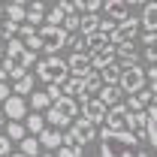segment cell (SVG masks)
Wrapping results in <instances>:
<instances>
[{
    "mask_svg": "<svg viewBox=\"0 0 157 157\" xmlns=\"http://www.w3.org/2000/svg\"><path fill=\"white\" fill-rule=\"evenodd\" d=\"M100 157H148L142 151V139L127 133H100Z\"/></svg>",
    "mask_w": 157,
    "mask_h": 157,
    "instance_id": "1",
    "label": "cell"
},
{
    "mask_svg": "<svg viewBox=\"0 0 157 157\" xmlns=\"http://www.w3.org/2000/svg\"><path fill=\"white\" fill-rule=\"evenodd\" d=\"M36 55L24 45V39H9L6 42V58H3V70L9 73L12 82H21L24 76H30V67H36Z\"/></svg>",
    "mask_w": 157,
    "mask_h": 157,
    "instance_id": "2",
    "label": "cell"
},
{
    "mask_svg": "<svg viewBox=\"0 0 157 157\" xmlns=\"http://www.w3.org/2000/svg\"><path fill=\"white\" fill-rule=\"evenodd\" d=\"M36 78L48 88V85H63L70 82V63L60 58V55H45V58L36 63Z\"/></svg>",
    "mask_w": 157,
    "mask_h": 157,
    "instance_id": "3",
    "label": "cell"
},
{
    "mask_svg": "<svg viewBox=\"0 0 157 157\" xmlns=\"http://www.w3.org/2000/svg\"><path fill=\"white\" fill-rule=\"evenodd\" d=\"M76 121H78V100H73V97L58 100L45 112V124L48 127H73Z\"/></svg>",
    "mask_w": 157,
    "mask_h": 157,
    "instance_id": "4",
    "label": "cell"
},
{
    "mask_svg": "<svg viewBox=\"0 0 157 157\" xmlns=\"http://www.w3.org/2000/svg\"><path fill=\"white\" fill-rule=\"evenodd\" d=\"M39 39H42V52H45L48 58L70 45V33H67L63 27H39Z\"/></svg>",
    "mask_w": 157,
    "mask_h": 157,
    "instance_id": "5",
    "label": "cell"
},
{
    "mask_svg": "<svg viewBox=\"0 0 157 157\" xmlns=\"http://www.w3.org/2000/svg\"><path fill=\"white\" fill-rule=\"evenodd\" d=\"M124 67V63H121ZM145 78H148V73H145V67L142 63H136V67H124V73H121V82H118V88L124 91V94H139V91H145L142 85H145Z\"/></svg>",
    "mask_w": 157,
    "mask_h": 157,
    "instance_id": "6",
    "label": "cell"
},
{
    "mask_svg": "<svg viewBox=\"0 0 157 157\" xmlns=\"http://www.w3.org/2000/svg\"><path fill=\"white\" fill-rule=\"evenodd\" d=\"M127 118H130L127 103H118V106H112V109H109L103 130H109V133H127Z\"/></svg>",
    "mask_w": 157,
    "mask_h": 157,
    "instance_id": "7",
    "label": "cell"
},
{
    "mask_svg": "<svg viewBox=\"0 0 157 157\" xmlns=\"http://www.w3.org/2000/svg\"><path fill=\"white\" fill-rule=\"evenodd\" d=\"M139 30H142V18H133V15H130L127 21H121V24H118L112 42H115V45H127V42H133V39L139 36Z\"/></svg>",
    "mask_w": 157,
    "mask_h": 157,
    "instance_id": "8",
    "label": "cell"
},
{
    "mask_svg": "<svg viewBox=\"0 0 157 157\" xmlns=\"http://www.w3.org/2000/svg\"><path fill=\"white\" fill-rule=\"evenodd\" d=\"M67 63H70V76H73V78H82V82H85L88 76L97 73L94 63H91V55H73Z\"/></svg>",
    "mask_w": 157,
    "mask_h": 157,
    "instance_id": "9",
    "label": "cell"
},
{
    "mask_svg": "<svg viewBox=\"0 0 157 157\" xmlns=\"http://www.w3.org/2000/svg\"><path fill=\"white\" fill-rule=\"evenodd\" d=\"M106 115H109V109H106L97 97L88 100V103H82V118H85V121H91L94 127H97V124H106Z\"/></svg>",
    "mask_w": 157,
    "mask_h": 157,
    "instance_id": "10",
    "label": "cell"
},
{
    "mask_svg": "<svg viewBox=\"0 0 157 157\" xmlns=\"http://www.w3.org/2000/svg\"><path fill=\"white\" fill-rule=\"evenodd\" d=\"M3 115L9 118V121H24V118L30 115V112H27V100L12 94V97L3 103Z\"/></svg>",
    "mask_w": 157,
    "mask_h": 157,
    "instance_id": "11",
    "label": "cell"
},
{
    "mask_svg": "<svg viewBox=\"0 0 157 157\" xmlns=\"http://www.w3.org/2000/svg\"><path fill=\"white\" fill-rule=\"evenodd\" d=\"M139 3H121V0H112V3H106V18H112V21H127L130 18V9H136Z\"/></svg>",
    "mask_w": 157,
    "mask_h": 157,
    "instance_id": "12",
    "label": "cell"
},
{
    "mask_svg": "<svg viewBox=\"0 0 157 157\" xmlns=\"http://www.w3.org/2000/svg\"><path fill=\"white\" fill-rule=\"evenodd\" d=\"M127 130L139 139H148V112H130L127 118Z\"/></svg>",
    "mask_w": 157,
    "mask_h": 157,
    "instance_id": "13",
    "label": "cell"
},
{
    "mask_svg": "<svg viewBox=\"0 0 157 157\" xmlns=\"http://www.w3.org/2000/svg\"><path fill=\"white\" fill-rule=\"evenodd\" d=\"M70 133H73V136L78 139V145H88V142H91V139L97 136V127H94V124H91V121H85V118H78L76 124H73V127H70Z\"/></svg>",
    "mask_w": 157,
    "mask_h": 157,
    "instance_id": "14",
    "label": "cell"
},
{
    "mask_svg": "<svg viewBox=\"0 0 157 157\" xmlns=\"http://www.w3.org/2000/svg\"><path fill=\"white\" fill-rule=\"evenodd\" d=\"M39 145H42L45 151H60V148H63V133H60L58 127H45L42 136H39Z\"/></svg>",
    "mask_w": 157,
    "mask_h": 157,
    "instance_id": "15",
    "label": "cell"
},
{
    "mask_svg": "<svg viewBox=\"0 0 157 157\" xmlns=\"http://www.w3.org/2000/svg\"><path fill=\"white\" fill-rule=\"evenodd\" d=\"M121 94H124V91H121L118 85H103V91H100L97 100L106 106V109H112V106H118V103H121Z\"/></svg>",
    "mask_w": 157,
    "mask_h": 157,
    "instance_id": "16",
    "label": "cell"
},
{
    "mask_svg": "<svg viewBox=\"0 0 157 157\" xmlns=\"http://www.w3.org/2000/svg\"><path fill=\"white\" fill-rule=\"evenodd\" d=\"M142 30L145 33H157V3L142 6Z\"/></svg>",
    "mask_w": 157,
    "mask_h": 157,
    "instance_id": "17",
    "label": "cell"
},
{
    "mask_svg": "<svg viewBox=\"0 0 157 157\" xmlns=\"http://www.w3.org/2000/svg\"><path fill=\"white\" fill-rule=\"evenodd\" d=\"M24 127H27V133H30V136H42V130H45L48 124H45V115L30 112V115L24 118Z\"/></svg>",
    "mask_w": 157,
    "mask_h": 157,
    "instance_id": "18",
    "label": "cell"
},
{
    "mask_svg": "<svg viewBox=\"0 0 157 157\" xmlns=\"http://www.w3.org/2000/svg\"><path fill=\"white\" fill-rule=\"evenodd\" d=\"M52 106H55V103H52V97H48L45 91H33V94H30V109H33V112H48Z\"/></svg>",
    "mask_w": 157,
    "mask_h": 157,
    "instance_id": "19",
    "label": "cell"
},
{
    "mask_svg": "<svg viewBox=\"0 0 157 157\" xmlns=\"http://www.w3.org/2000/svg\"><path fill=\"white\" fill-rule=\"evenodd\" d=\"M6 136L21 145V142L27 139V127H24V121H6Z\"/></svg>",
    "mask_w": 157,
    "mask_h": 157,
    "instance_id": "20",
    "label": "cell"
},
{
    "mask_svg": "<svg viewBox=\"0 0 157 157\" xmlns=\"http://www.w3.org/2000/svg\"><path fill=\"white\" fill-rule=\"evenodd\" d=\"M18 151L24 157H42V145H39V136H27L24 142L18 145Z\"/></svg>",
    "mask_w": 157,
    "mask_h": 157,
    "instance_id": "21",
    "label": "cell"
},
{
    "mask_svg": "<svg viewBox=\"0 0 157 157\" xmlns=\"http://www.w3.org/2000/svg\"><path fill=\"white\" fill-rule=\"evenodd\" d=\"M121 73H124V67H121V63H109V67H106V70H100V76H103V85H118V82H121Z\"/></svg>",
    "mask_w": 157,
    "mask_h": 157,
    "instance_id": "22",
    "label": "cell"
},
{
    "mask_svg": "<svg viewBox=\"0 0 157 157\" xmlns=\"http://www.w3.org/2000/svg\"><path fill=\"white\" fill-rule=\"evenodd\" d=\"M6 21H27V3H12V6H6Z\"/></svg>",
    "mask_w": 157,
    "mask_h": 157,
    "instance_id": "23",
    "label": "cell"
},
{
    "mask_svg": "<svg viewBox=\"0 0 157 157\" xmlns=\"http://www.w3.org/2000/svg\"><path fill=\"white\" fill-rule=\"evenodd\" d=\"M63 21H67V12H63V6H52L48 9V15H45V27H63Z\"/></svg>",
    "mask_w": 157,
    "mask_h": 157,
    "instance_id": "24",
    "label": "cell"
},
{
    "mask_svg": "<svg viewBox=\"0 0 157 157\" xmlns=\"http://www.w3.org/2000/svg\"><path fill=\"white\" fill-rule=\"evenodd\" d=\"M148 142L154 148V157H157V106L148 109Z\"/></svg>",
    "mask_w": 157,
    "mask_h": 157,
    "instance_id": "25",
    "label": "cell"
},
{
    "mask_svg": "<svg viewBox=\"0 0 157 157\" xmlns=\"http://www.w3.org/2000/svg\"><path fill=\"white\" fill-rule=\"evenodd\" d=\"M30 91H33V76H24L21 82L12 85V94H15V97H27Z\"/></svg>",
    "mask_w": 157,
    "mask_h": 157,
    "instance_id": "26",
    "label": "cell"
},
{
    "mask_svg": "<svg viewBox=\"0 0 157 157\" xmlns=\"http://www.w3.org/2000/svg\"><path fill=\"white\" fill-rule=\"evenodd\" d=\"M0 157H12V139L0 133Z\"/></svg>",
    "mask_w": 157,
    "mask_h": 157,
    "instance_id": "27",
    "label": "cell"
},
{
    "mask_svg": "<svg viewBox=\"0 0 157 157\" xmlns=\"http://www.w3.org/2000/svg\"><path fill=\"white\" fill-rule=\"evenodd\" d=\"M24 45H27V48H30V52L36 55L39 48H42V39H39V33H33V36H27V39H24Z\"/></svg>",
    "mask_w": 157,
    "mask_h": 157,
    "instance_id": "28",
    "label": "cell"
},
{
    "mask_svg": "<svg viewBox=\"0 0 157 157\" xmlns=\"http://www.w3.org/2000/svg\"><path fill=\"white\" fill-rule=\"evenodd\" d=\"M142 45H145V48H157V33H142Z\"/></svg>",
    "mask_w": 157,
    "mask_h": 157,
    "instance_id": "29",
    "label": "cell"
},
{
    "mask_svg": "<svg viewBox=\"0 0 157 157\" xmlns=\"http://www.w3.org/2000/svg\"><path fill=\"white\" fill-rule=\"evenodd\" d=\"M58 157H82V148H67V145H63L58 151Z\"/></svg>",
    "mask_w": 157,
    "mask_h": 157,
    "instance_id": "30",
    "label": "cell"
},
{
    "mask_svg": "<svg viewBox=\"0 0 157 157\" xmlns=\"http://www.w3.org/2000/svg\"><path fill=\"white\" fill-rule=\"evenodd\" d=\"M9 97H12V91H9V85H6V82H0V100L6 103Z\"/></svg>",
    "mask_w": 157,
    "mask_h": 157,
    "instance_id": "31",
    "label": "cell"
},
{
    "mask_svg": "<svg viewBox=\"0 0 157 157\" xmlns=\"http://www.w3.org/2000/svg\"><path fill=\"white\" fill-rule=\"evenodd\" d=\"M145 58L151 60V67H154L157 63V48H145Z\"/></svg>",
    "mask_w": 157,
    "mask_h": 157,
    "instance_id": "32",
    "label": "cell"
},
{
    "mask_svg": "<svg viewBox=\"0 0 157 157\" xmlns=\"http://www.w3.org/2000/svg\"><path fill=\"white\" fill-rule=\"evenodd\" d=\"M145 73H148V78H151V85H157V63H154V67H148Z\"/></svg>",
    "mask_w": 157,
    "mask_h": 157,
    "instance_id": "33",
    "label": "cell"
},
{
    "mask_svg": "<svg viewBox=\"0 0 157 157\" xmlns=\"http://www.w3.org/2000/svg\"><path fill=\"white\" fill-rule=\"evenodd\" d=\"M6 78H9V73H6V70L0 67V82H6Z\"/></svg>",
    "mask_w": 157,
    "mask_h": 157,
    "instance_id": "34",
    "label": "cell"
},
{
    "mask_svg": "<svg viewBox=\"0 0 157 157\" xmlns=\"http://www.w3.org/2000/svg\"><path fill=\"white\" fill-rule=\"evenodd\" d=\"M3 121H6V115H3V109H0V127H3Z\"/></svg>",
    "mask_w": 157,
    "mask_h": 157,
    "instance_id": "35",
    "label": "cell"
},
{
    "mask_svg": "<svg viewBox=\"0 0 157 157\" xmlns=\"http://www.w3.org/2000/svg\"><path fill=\"white\" fill-rule=\"evenodd\" d=\"M42 157H55V154H52V151H42Z\"/></svg>",
    "mask_w": 157,
    "mask_h": 157,
    "instance_id": "36",
    "label": "cell"
},
{
    "mask_svg": "<svg viewBox=\"0 0 157 157\" xmlns=\"http://www.w3.org/2000/svg\"><path fill=\"white\" fill-rule=\"evenodd\" d=\"M12 157H24V154H21V151H18V154H12Z\"/></svg>",
    "mask_w": 157,
    "mask_h": 157,
    "instance_id": "37",
    "label": "cell"
},
{
    "mask_svg": "<svg viewBox=\"0 0 157 157\" xmlns=\"http://www.w3.org/2000/svg\"><path fill=\"white\" fill-rule=\"evenodd\" d=\"M0 12H6V6H0Z\"/></svg>",
    "mask_w": 157,
    "mask_h": 157,
    "instance_id": "38",
    "label": "cell"
},
{
    "mask_svg": "<svg viewBox=\"0 0 157 157\" xmlns=\"http://www.w3.org/2000/svg\"><path fill=\"white\" fill-rule=\"evenodd\" d=\"M0 36H3V24H0Z\"/></svg>",
    "mask_w": 157,
    "mask_h": 157,
    "instance_id": "39",
    "label": "cell"
}]
</instances>
